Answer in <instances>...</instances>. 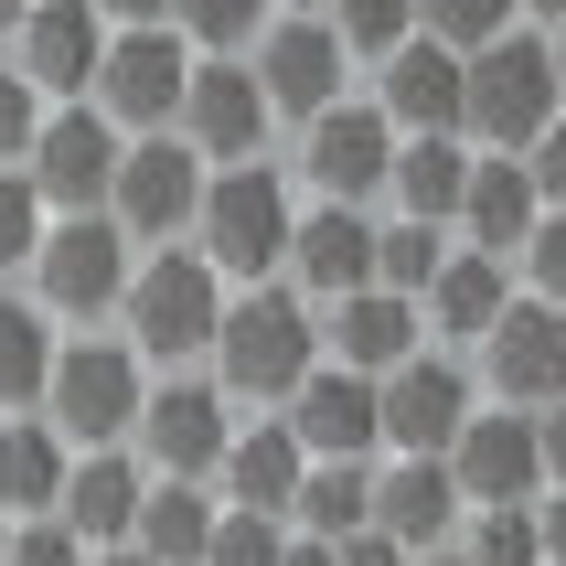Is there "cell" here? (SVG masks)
<instances>
[{"mask_svg":"<svg viewBox=\"0 0 566 566\" xmlns=\"http://www.w3.org/2000/svg\"><path fill=\"white\" fill-rule=\"evenodd\" d=\"M364 96L396 118V139H471V128H460V107H471V54H449L428 32H407V43L375 64Z\"/></svg>","mask_w":566,"mask_h":566,"instance_id":"obj_15","label":"cell"},{"mask_svg":"<svg viewBox=\"0 0 566 566\" xmlns=\"http://www.w3.org/2000/svg\"><path fill=\"white\" fill-rule=\"evenodd\" d=\"M43 375H54V311L43 300H0V417L43 407Z\"/></svg>","mask_w":566,"mask_h":566,"instance_id":"obj_31","label":"cell"},{"mask_svg":"<svg viewBox=\"0 0 566 566\" xmlns=\"http://www.w3.org/2000/svg\"><path fill=\"white\" fill-rule=\"evenodd\" d=\"M300 150H289V171H300V192L311 203H385V171H396V118H385L375 96H343V107H321L311 128H289Z\"/></svg>","mask_w":566,"mask_h":566,"instance_id":"obj_9","label":"cell"},{"mask_svg":"<svg viewBox=\"0 0 566 566\" xmlns=\"http://www.w3.org/2000/svg\"><path fill=\"white\" fill-rule=\"evenodd\" d=\"M43 224H54L43 182H32V171H0V268H32V247H43Z\"/></svg>","mask_w":566,"mask_h":566,"instance_id":"obj_39","label":"cell"},{"mask_svg":"<svg viewBox=\"0 0 566 566\" xmlns=\"http://www.w3.org/2000/svg\"><path fill=\"white\" fill-rule=\"evenodd\" d=\"M535 439H545V481H566V396L535 407Z\"/></svg>","mask_w":566,"mask_h":566,"instance_id":"obj_45","label":"cell"},{"mask_svg":"<svg viewBox=\"0 0 566 566\" xmlns=\"http://www.w3.org/2000/svg\"><path fill=\"white\" fill-rule=\"evenodd\" d=\"M43 107H54V96L32 86L11 54H0V171H22V160H32V139H43Z\"/></svg>","mask_w":566,"mask_h":566,"instance_id":"obj_38","label":"cell"},{"mask_svg":"<svg viewBox=\"0 0 566 566\" xmlns=\"http://www.w3.org/2000/svg\"><path fill=\"white\" fill-rule=\"evenodd\" d=\"M513 256H481V247H449V268L439 279H428V300H417V311H428V343H449V353H471L481 332H492V321L513 311Z\"/></svg>","mask_w":566,"mask_h":566,"instance_id":"obj_25","label":"cell"},{"mask_svg":"<svg viewBox=\"0 0 566 566\" xmlns=\"http://www.w3.org/2000/svg\"><path fill=\"white\" fill-rule=\"evenodd\" d=\"M22 11H32V0H0V43H11V32H22Z\"/></svg>","mask_w":566,"mask_h":566,"instance_id":"obj_50","label":"cell"},{"mask_svg":"<svg viewBox=\"0 0 566 566\" xmlns=\"http://www.w3.org/2000/svg\"><path fill=\"white\" fill-rule=\"evenodd\" d=\"M128 268H139V235H128L118 214H54L22 279H32V300H43L54 321L96 332V321H118V300H128Z\"/></svg>","mask_w":566,"mask_h":566,"instance_id":"obj_5","label":"cell"},{"mask_svg":"<svg viewBox=\"0 0 566 566\" xmlns=\"http://www.w3.org/2000/svg\"><path fill=\"white\" fill-rule=\"evenodd\" d=\"M107 11V32H150V22H171V0H96Z\"/></svg>","mask_w":566,"mask_h":566,"instance_id":"obj_46","label":"cell"},{"mask_svg":"<svg viewBox=\"0 0 566 566\" xmlns=\"http://www.w3.org/2000/svg\"><path fill=\"white\" fill-rule=\"evenodd\" d=\"M321 22L343 32V54L364 64V75H375V64H385V54H396V43L417 32V0H332Z\"/></svg>","mask_w":566,"mask_h":566,"instance_id":"obj_35","label":"cell"},{"mask_svg":"<svg viewBox=\"0 0 566 566\" xmlns=\"http://www.w3.org/2000/svg\"><path fill=\"white\" fill-rule=\"evenodd\" d=\"M64 471H75V449L54 439V417H0V513L22 524V513H54L64 503Z\"/></svg>","mask_w":566,"mask_h":566,"instance_id":"obj_27","label":"cell"},{"mask_svg":"<svg viewBox=\"0 0 566 566\" xmlns=\"http://www.w3.org/2000/svg\"><path fill=\"white\" fill-rule=\"evenodd\" d=\"M524 22V0H417V32L449 43V54H481V43H503Z\"/></svg>","mask_w":566,"mask_h":566,"instance_id":"obj_36","label":"cell"},{"mask_svg":"<svg viewBox=\"0 0 566 566\" xmlns=\"http://www.w3.org/2000/svg\"><path fill=\"white\" fill-rule=\"evenodd\" d=\"M321 364V300H300L289 279H256V289H224V321H214V353L203 375L235 396V407H289V385Z\"/></svg>","mask_w":566,"mask_h":566,"instance_id":"obj_1","label":"cell"},{"mask_svg":"<svg viewBox=\"0 0 566 566\" xmlns=\"http://www.w3.org/2000/svg\"><path fill=\"white\" fill-rule=\"evenodd\" d=\"M535 535H545V566H566V481L535 492Z\"/></svg>","mask_w":566,"mask_h":566,"instance_id":"obj_44","label":"cell"},{"mask_svg":"<svg viewBox=\"0 0 566 566\" xmlns=\"http://www.w3.org/2000/svg\"><path fill=\"white\" fill-rule=\"evenodd\" d=\"M428 343V311H417L407 289H343V300H321V353L353 364V375H396L407 353Z\"/></svg>","mask_w":566,"mask_h":566,"instance_id":"obj_21","label":"cell"},{"mask_svg":"<svg viewBox=\"0 0 566 566\" xmlns=\"http://www.w3.org/2000/svg\"><path fill=\"white\" fill-rule=\"evenodd\" d=\"M182 86H192V43L171 22H150V32H107V64H96L86 107L118 139H150V128L182 118Z\"/></svg>","mask_w":566,"mask_h":566,"instance_id":"obj_10","label":"cell"},{"mask_svg":"<svg viewBox=\"0 0 566 566\" xmlns=\"http://www.w3.org/2000/svg\"><path fill=\"white\" fill-rule=\"evenodd\" d=\"M279 566H332V545H321V535H300V524H289V556Z\"/></svg>","mask_w":566,"mask_h":566,"instance_id":"obj_47","label":"cell"},{"mask_svg":"<svg viewBox=\"0 0 566 566\" xmlns=\"http://www.w3.org/2000/svg\"><path fill=\"white\" fill-rule=\"evenodd\" d=\"M513 279L535 289V300H556V311H566V203H556V214H535V235L513 247Z\"/></svg>","mask_w":566,"mask_h":566,"instance_id":"obj_41","label":"cell"},{"mask_svg":"<svg viewBox=\"0 0 566 566\" xmlns=\"http://www.w3.org/2000/svg\"><path fill=\"white\" fill-rule=\"evenodd\" d=\"M471 375L492 407H556L566 396V311L535 300V289H513V311L471 343Z\"/></svg>","mask_w":566,"mask_h":566,"instance_id":"obj_13","label":"cell"},{"mask_svg":"<svg viewBox=\"0 0 566 566\" xmlns=\"http://www.w3.org/2000/svg\"><path fill=\"white\" fill-rule=\"evenodd\" d=\"M460 556H471V566H545L535 503H471V524H460Z\"/></svg>","mask_w":566,"mask_h":566,"instance_id":"obj_34","label":"cell"},{"mask_svg":"<svg viewBox=\"0 0 566 566\" xmlns=\"http://www.w3.org/2000/svg\"><path fill=\"white\" fill-rule=\"evenodd\" d=\"M118 128L96 118L86 96H75V107H43V139H32V182H43V203H54V214H107V182H118Z\"/></svg>","mask_w":566,"mask_h":566,"instance_id":"obj_17","label":"cell"},{"mask_svg":"<svg viewBox=\"0 0 566 566\" xmlns=\"http://www.w3.org/2000/svg\"><path fill=\"white\" fill-rule=\"evenodd\" d=\"M139 396H150V364L118 321L96 332H54V375H43V417H54L64 449H128L139 439Z\"/></svg>","mask_w":566,"mask_h":566,"instance_id":"obj_4","label":"cell"},{"mask_svg":"<svg viewBox=\"0 0 566 566\" xmlns=\"http://www.w3.org/2000/svg\"><path fill=\"white\" fill-rule=\"evenodd\" d=\"M268 22H279V0H171V32L192 54H256Z\"/></svg>","mask_w":566,"mask_h":566,"instance_id":"obj_33","label":"cell"},{"mask_svg":"<svg viewBox=\"0 0 566 566\" xmlns=\"http://www.w3.org/2000/svg\"><path fill=\"white\" fill-rule=\"evenodd\" d=\"M214 513H224V492L214 481H160L150 471V492H139V556H160V566H203V545H214Z\"/></svg>","mask_w":566,"mask_h":566,"instance_id":"obj_28","label":"cell"},{"mask_svg":"<svg viewBox=\"0 0 566 566\" xmlns=\"http://www.w3.org/2000/svg\"><path fill=\"white\" fill-rule=\"evenodd\" d=\"M203 171L214 160L192 150L182 128H150V139H128L118 150V182H107V214L139 235V247H171L192 235V203H203Z\"/></svg>","mask_w":566,"mask_h":566,"instance_id":"obj_12","label":"cell"},{"mask_svg":"<svg viewBox=\"0 0 566 566\" xmlns=\"http://www.w3.org/2000/svg\"><path fill=\"white\" fill-rule=\"evenodd\" d=\"M214 321H224L214 256L192 247V235H171V247H139V268H128V300H118V332L139 343V364H150V375H182V364H203V353H214Z\"/></svg>","mask_w":566,"mask_h":566,"instance_id":"obj_3","label":"cell"},{"mask_svg":"<svg viewBox=\"0 0 566 566\" xmlns=\"http://www.w3.org/2000/svg\"><path fill=\"white\" fill-rule=\"evenodd\" d=\"M0 54L22 64L54 107H75V96L96 86V64H107V11H96V0H32L22 32H11Z\"/></svg>","mask_w":566,"mask_h":566,"instance_id":"obj_19","label":"cell"},{"mask_svg":"<svg viewBox=\"0 0 566 566\" xmlns=\"http://www.w3.org/2000/svg\"><path fill=\"white\" fill-rule=\"evenodd\" d=\"M300 471H311L300 428H289L279 407H256V417H235V439H224L214 492H224V503H247V513H289V503H300Z\"/></svg>","mask_w":566,"mask_h":566,"instance_id":"obj_23","label":"cell"},{"mask_svg":"<svg viewBox=\"0 0 566 566\" xmlns=\"http://www.w3.org/2000/svg\"><path fill=\"white\" fill-rule=\"evenodd\" d=\"M449 471H460L471 503H535V492H545L535 407H471V428L449 439Z\"/></svg>","mask_w":566,"mask_h":566,"instance_id":"obj_20","label":"cell"},{"mask_svg":"<svg viewBox=\"0 0 566 566\" xmlns=\"http://www.w3.org/2000/svg\"><path fill=\"white\" fill-rule=\"evenodd\" d=\"M139 492H150V460H139V449H75L54 513L86 545H128V535H139Z\"/></svg>","mask_w":566,"mask_h":566,"instance_id":"obj_26","label":"cell"},{"mask_svg":"<svg viewBox=\"0 0 566 566\" xmlns=\"http://www.w3.org/2000/svg\"><path fill=\"white\" fill-rule=\"evenodd\" d=\"M256 86H268V107H279V128H311L321 107H343L353 96V75L364 64L343 54V32L321 22V11H279V22L256 32Z\"/></svg>","mask_w":566,"mask_h":566,"instance_id":"obj_11","label":"cell"},{"mask_svg":"<svg viewBox=\"0 0 566 566\" xmlns=\"http://www.w3.org/2000/svg\"><path fill=\"white\" fill-rule=\"evenodd\" d=\"M86 566H160V556H139V545H86Z\"/></svg>","mask_w":566,"mask_h":566,"instance_id":"obj_48","label":"cell"},{"mask_svg":"<svg viewBox=\"0 0 566 566\" xmlns=\"http://www.w3.org/2000/svg\"><path fill=\"white\" fill-rule=\"evenodd\" d=\"M471 192V139H396V171H385V214L449 224Z\"/></svg>","mask_w":566,"mask_h":566,"instance_id":"obj_29","label":"cell"},{"mask_svg":"<svg viewBox=\"0 0 566 566\" xmlns=\"http://www.w3.org/2000/svg\"><path fill=\"white\" fill-rule=\"evenodd\" d=\"M203 160H268V139H279V107H268V86H256L247 54H192V86H182V118H171Z\"/></svg>","mask_w":566,"mask_h":566,"instance_id":"obj_14","label":"cell"},{"mask_svg":"<svg viewBox=\"0 0 566 566\" xmlns=\"http://www.w3.org/2000/svg\"><path fill=\"white\" fill-rule=\"evenodd\" d=\"M524 22H535V32H566V0H524Z\"/></svg>","mask_w":566,"mask_h":566,"instance_id":"obj_49","label":"cell"},{"mask_svg":"<svg viewBox=\"0 0 566 566\" xmlns=\"http://www.w3.org/2000/svg\"><path fill=\"white\" fill-rule=\"evenodd\" d=\"M556 43H545L535 22H513L503 43H481L471 54V107H460V128H471V150H535V128L556 118Z\"/></svg>","mask_w":566,"mask_h":566,"instance_id":"obj_6","label":"cell"},{"mask_svg":"<svg viewBox=\"0 0 566 566\" xmlns=\"http://www.w3.org/2000/svg\"><path fill=\"white\" fill-rule=\"evenodd\" d=\"M279 11H332V0H279Z\"/></svg>","mask_w":566,"mask_h":566,"instance_id":"obj_53","label":"cell"},{"mask_svg":"<svg viewBox=\"0 0 566 566\" xmlns=\"http://www.w3.org/2000/svg\"><path fill=\"white\" fill-rule=\"evenodd\" d=\"M545 43H556V96H566V32H545Z\"/></svg>","mask_w":566,"mask_h":566,"instance_id":"obj_52","label":"cell"},{"mask_svg":"<svg viewBox=\"0 0 566 566\" xmlns=\"http://www.w3.org/2000/svg\"><path fill=\"white\" fill-rule=\"evenodd\" d=\"M375 396H385V460H449V439L481 407V375H471V353L417 343L396 375H375Z\"/></svg>","mask_w":566,"mask_h":566,"instance_id":"obj_7","label":"cell"},{"mask_svg":"<svg viewBox=\"0 0 566 566\" xmlns=\"http://www.w3.org/2000/svg\"><path fill=\"white\" fill-rule=\"evenodd\" d=\"M375 235H385V203H311V192H300V235H289L279 279L300 289V300L375 289Z\"/></svg>","mask_w":566,"mask_h":566,"instance_id":"obj_18","label":"cell"},{"mask_svg":"<svg viewBox=\"0 0 566 566\" xmlns=\"http://www.w3.org/2000/svg\"><path fill=\"white\" fill-rule=\"evenodd\" d=\"M375 524L407 545V556H439V545H460V524H471V492H460L449 460H375Z\"/></svg>","mask_w":566,"mask_h":566,"instance_id":"obj_22","label":"cell"},{"mask_svg":"<svg viewBox=\"0 0 566 566\" xmlns=\"http://www.w3.org/2000/svg\"><path fill=\"white\" fill-rule=\"evenodd\" d=\"M535 214H545V192H535V171H524V150H471V192H460L449 235L481 247V256H513L535 235Z\"/></svg>","mask_w":566,"mask_h":566,"instance_id":"obj_24","label":"cell"},{"mask_svg":"<svg viewBox=\"0 0 566 566\" xmlns=\"http://www.w3.org/2000/svg\"><path fill=\"white\" fill-rule=\"evenodd\" d=\"M417 566H471V556H460V545H439V556H417Z\"/></svg>","mask_w":566,"mask_h":566,"instance_id":"obj_51","label":"cell"},{"mask_svg":"<svg viewBox=\"0 0 566 566\" xmlns=\"http://www.w3.org/2000/svg\"><path fill=\"white\" fill-rule=\"evenodd\" d=\"M0 566H86V535H75L64 513H22V524L0 535Z\"/></svg>","mask_w":566,"mask_h":566,"instance_id":"obj_40","label":"cell"},{"mask_svg":"<svg viewBox=\"0 0 566 566\" xmlns=\"http://www.w3.org/2000/svg\"><path fill=\"white\" fill-rule=\"evenodd\" d=\"M289 524H300V535H321V545L364 535V524H375V460H311V471H300Z\"/></svg>","mask_w":566,"mask_h":566,"instance_id":"obj_30","label":"cell"},{"mask_svg":"<svg viewBox=\"0 0 566 566\" xmlns=\"http://www.w3.org/2000/svg\"><path fill=\"white\" fill-rule=\"evenodd\" d=\"M224 439H235V396H224L203 364H182V375H150V396H139V460H150L160 481H214L224 471Z\"/></svg>","mask_w":566,"mask_h":566,"instance_id":"obj_8","label":"cell"},{"mask_svg":"<svg viewBox=\"0 0 566 566\" xmlns=\"http://www.w3.org/2000/svg\"><path fill=\"white\" fill-rule=\"evenodd\" d=\"M289 556V513H247L224 503L214 513V545H203V566H279Z\"/></svg>","mask_w":566,"mask_h":566,"instance_id":"obj_37","label":"cell"},{"mask_svg":"<svg viewBox=\"0 0 566 566\" xmlns=\"http://www.w3.org/2000/svg\"><path fill=\"white\" fill-rule=\"evenodd\" d=\"M332 566H417V556L385 535V524H364V535H343V545H332Z\"/></svg>","mask_w":566,"mask_h":566,"instance_id":"obj_43","label":"cell"},{"mask_svg":"<svg viewBox=\"0 0 566 566\" xmlns=\"http://www.w3.org/2000/svg\"><path fill=\"white\" fill-rule=\"evenodd\" d=\"M289 235H300V171H289V160H214V171H203L192 247L214 256L224 289L279 279V268H289Z\"/></svg>","mask_w":566,"mask_h":566,"instance_id":"obj_2","label":"cell"},{"mask_svg":"<svg viewBox=\"0 0 566 566\" xmlns=\"http://www.w3.org/2000/svg\"><path fill=\"white\" fill-rule=\"evenodd\" d=\"M279 417L300 428L311 460H385V396H375V375H353V364H332V353L289 385Z\"/></svg>","mask_w":566,"mask_h":566,"instance_id":"obj_16","label":"cell"},{"mask_svg":"<svg viewBox=\"0 0 566 566\" xmlns=\"http://www.w3.org/2000/svg\"><path fill=\"white\" fill-rule=\"evenodd\" d=\"M524 171H535V192H545V214L566 203V107L535 128V150H524Z\"/></svg>","mask_w":566,"mask_h":566,"instance_id":"obj_42","label":"cell"},{"mask_svg":"<svg viewBox=\"0 0 566 566\" xmlns=\"http://www.w3.org/2000/svg\"><path fill=\"white\" fill-rule=\"evenodd\" d=\"M449 224H417V214H385V235H375V279L385 289H407V300H428V279L449 268Z\"/></svg>","mask_w":566,"mask_h":566,"instance_id":"obj_32","label":"cell"}]
</instances>
